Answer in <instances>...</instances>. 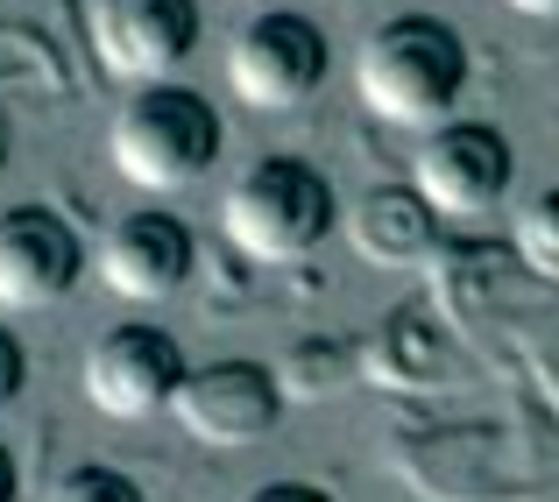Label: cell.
<instances>
[{"label": "cell", "mask_w": 559, "mask_h": 502, "mask_svg": "<svg viewBox=\"0 0 559 502\" xmlns=\"http://www.w3.org/2000/svg\"><path fill=\"white\" fill-rule=\"evenodd\" d=\"M85 270V241L50 205H8L0 213V312H36L71 298Z\"/></svg>", "instance_id": "9"}, {"label": "cell", "mask_w": 559, "mask_h": 502, "mask_svg": "<svg viewBox=\"0 0 559 502\" xmlns=\"http://www.w3.org/2000/svg\"><path fill=\"white\" fill-rule=\"evenodd\" d=\"M355 93L396 128H439L467 93V43L439 14H396L361 43Z\"/></svg>", "instance_id": "1"}, {"label": "cell", "mask_w": 559, "mask_h": 502, "mask_svg": "<svg viewBox=\"0 0 559 502\" xmlns=\"http://www.w3.org/2000/svg\"><path fill=\"white\" fill-rule=\"evenodd\" d=\"M341 205H333L326 170H312L305 156H262L227 184L219 227L248 262H305L333 234Z\"/></svg>", "instance_id": "3"}, {"label": "cell", "mask_w": 559, "mask_h": 502, "mask_svg": "<svg viewBox=\"0 0 559 502\" xmlns=\"http://www.w3.org/2000/svg\"><path fill=\"white\" fill-rule=\"evenodd\" d=\"M22 382H28V354H22V339L0 326V410L22 396Z\"/></svg>", "instance_id": "14"}, {"label": "cell", "mask_w": 559, "mask_h": 502, "mask_svg": "<svg viewBox=\"0 0 559 502\" xmlns=\"http://www.w3.org/2000/svg\"><path fill=\"white\" fill-rule=\"evenodd\" d=\"M107 150L135 191H185L219 164L227 128H219L213 99L191 85H135L107 128Z\"/></svg>", "instance_id": "2"}, {"label": "cell", "mask_w": 559, "mask_h": 502, "mask_svg": "<svg viewBox=\"0 0 559 502\" xmlns=\"http://www.w3.org/2000/svg\"><path fill=\"white\" fill-rule=\"evenodd\" d=\"M93 50L114 79L164 85L199 50V0H93Z\"/></svg>", "instance_id": "8"}, {"label": "cell", "mask_w": 559, "mask_h": 502, "mask_svg": "<svg viewBox=\"0 0 559 502\" xmlns=\"http://www.w3.org/2000/svg\"><path fill=\"white\" fill-rule=\"evenodd\" d=\"M191 262H199V241L178 213L164 205H142V213H121L99 241V276L121 290L128 304H164L191 284Z\"/></svg>", "instance_id": "10"}, {"label": "cell", "mask_w": 559, "mask_h": 502, "mask_svg": "<svg viewBox=\"0 0 559 502\" xmlns=\"http://www.w3.org/2000/svg\"><path fill=\"white\" fill-rule=\"evenodd\" d=\"M14 489H22V467H14V453L0 446V502H14Z\"/></svg>", "instance_id": "16"}, {"label": "cell", "mask_w": 559, "mask_h": 502, "mask_svg": "<svg viewBox=\"0 0 559 502\" xmlns=\"http://www.w3.org/2000/svg\"><path fill=\"white\" fill-rule=\"evenodd\" d=\"M355 248L376 262H390V270H404V262H418L425 248H432V227H439V213H432V199H425L418 184H376L369 199L355 205Z\"/></svg>", "instance_id": "11"}, {"label": "cell", "mask_w": 559, "mask_h": 502, "mask_svg": "<svg viewBox=\"0 0 559 502\" xmlns=\"http://www.w3.org/2000/svg\"><path fill=\"white\" fill-rule=\"evenodd\" d=\"M411 184L432 199L439 219H481L518 184V150H510V135L489 128V121H439L432 135L418 142Z\"/></svg>", "instance_id": "5"}, {"label": "cell", "mask_w": 559, "mask_h": 502, "mask_svg": "<svg viewBox=\"0 0 559 502\" xmlns=\"http://www.w3.org/2000/svg\"><path fill=\"white\" fill-rule=\"evenodd\" d=\"M518 255L532 262L538 276H559V184L538 191V199H524V213H518Z\"/></svg>", "instance_id": "12"}, {"label": "cell", "mask_w": 559, "mask_h": 502, "mask_svg": "<svg viewBox=\"0 0 559 502\" xmlns=\"http://www.w3.org/2000/svg\"><path fill=\"white\" fill-rule=\"evenodd\" d=\"M185 375H191V361H185L178 339L164 326H142L135 319V326L99 333V347L85 354V404L99 418L135 425V418H156V410L178 404Z\"/></svg>", "instance_id": "6"}, {"label": "cell", "mask_w": 559, "mask_h": 502, "mask_svg": "<svg viewBox=\"0 0 559 502\" xmlns=\"http://www.w3.org/2000/svg\"><path fill=\"white\" fill-rule=\"evenodd\" d=\"M503 8L532 14V22H559V0H503Z\"/></svg>", "instance_id": "17"}, {"label": "cell", "mask_w": 559, "mask_h": 502, "mask_svg": "<svg viewBox=\"0 0 559 502\" xmlns=\"http://www.w3.org/2000/svg\"><path fill=\"white\" fill-rule=\"evenodd\" d=\"M43 502H150V495H142L121 467H71V475L50 481Z\"/></svg>", "instance_id": "13"}, {"label": "cell", "mask_w": 559, "mask_h": 502, "mask_svg": "<svg viewBox=\"0 0 559 502\" xmlns=\"http://www.w3.org/2000/svg\"><path fill=\"white\" fill-rule=\"evenodd\" d=\"M170 410H178V425L199 446L241 453V446H255V439L276 432V418H284V382H276V368L234 354V361L191 368Z\"/></svg>", "instance_id": "7"}, {"label": "cell", "mask_w": 559, "mask_h": 502, "mask_svg": "<svg viewBox=\"0 0 559 502\" xmlns=\"http://www.w3.org/2000/svg\"><path fill=\"white\" fill-rule=\"evenodd\" d=\"M248 502H333V495L312 489V481H270V489H255Z\"/></svg>", "instance_id": "15"}, {"label": "cell", "mask_w": 559, "mask_h": 502, "mask_svg": "<svg viewBox=\"0 0 559 502\" xmlns=\"http://www.w3.org/2000/svg\"><path fill=\"white\" fill-rule=\"evenodd\" d=\"M326 28H312V14L270 8L227 43V85L241 93V107L255 113H290L326 85Z\"/></svg>", "instance_id": "4"}]
</instances>
